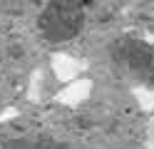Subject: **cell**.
<instances>
[{"instance_id":"obj_1","label":"cell","mask_w":154,"mask_h":149,"mask_svg":"<svg viewBox=\"0 0 154 149\" xmlns=\"http://www.w3.org/2000/svg\"><path fill=\"white\" fill-rule=\"evenodd\" d=\"M90 70V62L82 57H75L70 52H52L50 55V72L62 87L75 82V79L85 77V72Z\"/></svg>"},{"instance_id":"obj_2","label":"cell","mask_w":154,"mask_h":149,"mask_svg":"<svg viewBox=\"0 0 154 149\" xmlns=\"http://www.w3.org/2000/svg\"><path fill=\"white\" fill-rule=\"evenodd\" d=\"M92 89H94L92 79L90 77H80V79H75V82L57 89L55 92V104L67 107V109H77V107H82L92 97Z\"/></svg>"},{"instance_id":"obj_3","label":"cell","mask_w":154,"mask_h":149,"mask_svg":"<svg viewBox=\"0 0 154 149\" xmlns=\"http://www.w3.org/2000/svg\"><path fill=\"white\" fill-rule=\"evenodd\" d=\"M42 89H45V70L42 67H35L30 77H27V89H25V97L27 102H42Z\"/></svg>"},{"instance_id":"obj_4","label":"cell","mask_w":154,"mask_h":149,"mask_svg":"<svg viewBox=\"0 0 154 149\" xmlns=\"http://www.w3.org/2000/svg\"><path fill=\"white\" fill-rule=\"evenodd\" d=\"M132 97H134V102H137V107L142 109V112L154 114V87L134 85V87H132Z\"/></svg>"},{"instance_id":"obj_5","label":"cell","mask_w":154,"mask_h":149,"mask_svg":"<svg viewBox=\"0 0 154 149\" xmlns=\"http://www.w3.org/2000/svg\"><path fill=\"white\" fill-rule=\"evenodd\" d=\"M144 149H154V114L147 122V132H144Z\"/></svg>"},{"instance_id":"obj_6","label":"cell","mask_w":154,"mask_h":149,"mask_svg":"<svg viewBox=\"0 0 154 149\" xmlns=\"http://www.w3.org/2000/svg\"><path fill=\"white\" fill-rule=\"evenodd\" d=\"M17 114H20V109H17V107H8V109L0 112V122H10V119H15Z\"/></svg>"}]
</instances>
